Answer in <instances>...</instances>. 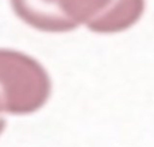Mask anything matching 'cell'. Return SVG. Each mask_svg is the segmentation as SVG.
<instances>
[{
    "mask_svg": "<svg viewBox=\"0 0 154 147\" xmlns=\"http://www.w3.org/2000/svg\"><path fill=\"white\" fill-rule=\"evenodd\" d=\"M51 91L50 74L37 58L0 47V116L38 112L49 101Z\"/></svg>",
    "mask_w": 154,
    "mask_h": 147,
    "instance_id": "1",
    "label": "cell"
},
{
    "mask_svg": "<svg viewBox=\"0 0 154 147\" xmlns=\"http://www.w3.org/2000/svg\"><path fill=\"white\" fill-rule=\"evenodd\" d=\"M145 8L146 0H109L106 10L87 28L100 35L120 34L141 20Z\"/></svg>",
    "mask_w": 154,
    "mask_h": 147,
    "instance_id": "3",
    "label": "cell"
},
{
    "mask_svg": "<svg viewBox=\"0 0 154 147\" xmlns=\"http://www.w3.org/2000/svg\"><path fill=\"white\" fill-rule=\"evenodd\" d=\"M5 124H7V122H5V118H4V116H0V135H2L3 131H4Z\"/></svg>",
    "mask_w": 154,
    "mask_h": 147,
    "instance_id": "4",
    "label": "cell"
},
{
    "mask_svg": "<svg viewBox=\"0 0 154 147\" xmlns=\"http://www.w3.org/2000/svg\"><path fill=\"white\" fill-rule=\"evenodd\" d=\"M109 0H10L11 8L26 26L48 34H65L88 27Z\"/></svg>",
    "mask_w": 154,
    "mask_h": 147,
    "instance_id": "2",
    "label": "cell"
}]
</instances>
